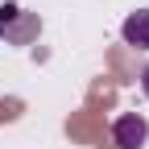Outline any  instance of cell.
Returning a JSON list of instances; mask_svg holds the SVG:
<instances>
[{"label": "cell", "mask_w": 149, "mask_h": 149, "mask_svg": "<svg viewBox=\"0 0 149 149\" xmlns=\"http://www.w3.org/2000/svg\"><path fill=\"white\" fill-rule=\"evenodd\" d=\"M141 91H145V95H149V66L141 70Z\"/></svg>", "instance_id": "cell-3"}, {"label": "cell", "mask_w": 149, "mask_h": 149, "mask_svg": "<svg viewBox=\"0 0 149 149\" xmlns=\"http://www.w3.org/2000/svg\"><path fill=\"white\" fill-rule=\"evenodd\" d=\"M124 42L128 46H137V50H149V8L141 13H128V21H124Z\"/></svg>", "instance_id": "cell-2"}, {"label": "cell", "mask_w": 149, "mask_h": 149, "mask_svg": "<svg viewBox=\"0 0 149 149\" xmlns=\"http://www.w3.org/2000/svg\"><path fill=\"white\" fill-rule=\"evenodd\" d=\"M112 137H116L120 149H141L145 137H149V124H145V116H137V112H124V116L112 124Z\"/></svg>", "instance_id": "cell-1"}]
</instances>
